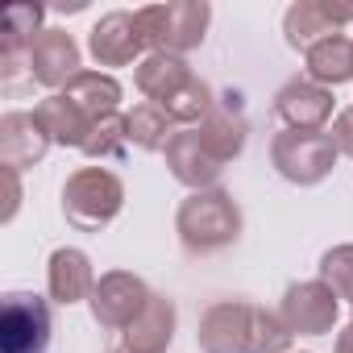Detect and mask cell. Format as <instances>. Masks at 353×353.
<instances>
[{
	"instance_id": "19",
	"label": "cell",
	"mask_w": 353,
	"mask_h": 353,
	"mask_svg": "<svg viewBox=\"0 0 353 353\" xmlns=\"http://www.w3.org/2000/svg\"><path fill=\"white\" fill-rule=\"evenodd\" d=\"M192 79H196L192 67H188L183 59H174V54H145V59L137 63V88H141V96H150V104H158V108H162L174 92H183Z\"/></svg>"
},
{
	"instance_id": "11",
	"label": "cell",
	"mask_w": 353,
	"mask_h": 353,
	"mask_svg": "<svg viewBox=\"0 0 353 353\" xmlns=\"http://www.w3.org/2000/svg\"><path fill=\"white\" fill-rule=\"evenodd\" d=\"M274 117L287 129L324 133V121L332 117V92L320 88V83H312V79H291L274 96Z\"/></svg>"
},
{
	"instance_id": "6",
	"label": "cell",
	"mask_w": 353,
	"mask_h": 353,
	"mask_svg": "<svg viewBox=\"0 0 353 353\" xmlns=\"http://www.w3.org/2000/svg\"><path fill=\"white\" fill-rule=\"evenodd\" d=\"M150 287L137 279V274H129V270H108V274H100V283H96V291H92V316H96V324L100 328H112V332H125L141 312H145V303H150Z\"/></svg>"
},
{
	"instance_id": "10",
	"label": "cell",
	"mask_w": 353,
	"mask_h": 353,
	"mask_svg": "<svg viewBox=\"0 0 353 353\" xmlns=\"http://www.w3.org/2000/svg\"><path fill=\"white\" fill-rule=\"evenodd\" d=\"M88 50L100 67H125L145 50V34L137 26V13H104L92 34H88Z\"/></svg>"
},
{
	"instance_id": "21",
	"label": "cell",
	"mask_w": 353,
	"mask_h": 353,
	"mask_svg": "<svg viewBox=\"0 0 353 353\" xmlns=\"http://www.w3.org/2000/svg\"><path fill=\"white\" fill-rule=\"evenodd\" d=\"M63 92H67L92 121L117 112V104H121V83H117L112 75H100V71H79Z\"/></svg>"
},
{
	"instance_id": "30",
	"label": "cell",
	"mask_w": 353,
	"mask_h": 353,
	"mask_svg": "<svg viewBox=\"0 0 353 353\" xmlns=\"http://www.w3.org/2000/svg\"><path fill=\"white\" fill-rule=\"evenodd\" d=\"M112 353H133V349H125V345H121V349H112Z\"/></svg>"
},
{
	"instance_id": "20",
	"label": "cell",
	"mask_w": 353,
	"mask_h": 353,
	"mask_svg": "<svg viewBox=\"0 0 353 353\" xmlns=\"http://www.w3.org/2000/svg\"><path fill=\"white\" fill-rule=\"evenodd\" d=\"M307 75L320 88L349 83L353 79V38L336 34V38H324L320 46H312L307 50Z\"/></svg>"
},
{
	"instance_id": "18",
	"label": "cell",
	"mask_w": 353,
	"mask_h": 353,
	"mask_svg": "<svg viewBox=\"0 0 353 353\" xmlns=\"http://www.w3.org/2000/svg\"><path fill=\"white\" fill-rule=\"evenodd\" d=\"M170 336H174V299L150 295L145 312L125 328V349H133V353H166Z\"/></svg>"
},
{
	"instance_id": "15",
	"label": "cell",
	"mask_w": 353,
	"mask_h": 353,
	"mask_svg": "<svg viewBox=\"0 0 353 353\" xmlns=\"http://www.w3.org/2000/svg\"><path fill=\"white\" fill-rule=\"evenodd\" d=\"M46 283H50V299L54 303H79V299H92V291H96V274H92V262H88V254L83 250H71V245H63V250H54L50 254V270H46Z\"/></svg>"
},
{
	"instance_id": "5",
	"label": "cell",
	"mask_w": 353,
	"mask_h": 353,
	"mask_svg": "<svg viewBox=\"0 0 353 353\" xmlns=\"http://www.w3.org/2000/svg\"><path fill=\"white\" fill-rule=\"evenodd\" d=\"M50 307L34 291H9L0 303V353H46Z\"/></svg>"
},
{
	"instance_id": "12",
	"label": "cell",
	"mask_w": 353,
	"mask_h": 353,
	"mask_svg": "<svg viewBox=\"0 0 353 353\" xmlns=\"http://www.w3.org/2000/svg\"><path fill=\"white\" fill-rule=\"evenodd\" d=\"M250 307L241 299H221L200 316V349L204 353H250Z\"/></svg>"
},
{
	"instance_id": "4",
	"label": "cell",
	"mask_w": 353,
	"mask_h": 353,
	"mask_svg": "<svg viewBox=\"0 0 353 353\" xmlns=\"http://www.w3.org/2000/svg\"><path fill=\"white\" fill-rule=\"evenodd\" d=\"M270 162L287 183L316 188L324 183L336 166V145L328 133H303V129H283L270 141Z\"/></svg>"
},
{
	"instance_id": "16",
	"label": "cell",
	"mask_w": 353,
	"mask_h": 353,
	"mask_svg": "<svg viewBox=\"0 0 353 353\" xmlns=\"http://www.w3.org/2000/svg\"><path fill=\"white\" fill-rule=\"evenodd\" d=\"M196 133L204 137V145H208L221 162H233V158L245 150V133H250V125H245V117H241V108H237V96L216 100L212 112L196 125Z\"/></svg>"
},
{
	"instance_id": "14",
	"label": "cell",
	"mask_w": 353,
	"mask_h": 353,
	"mask_svg": "<svg viewBox=\"0 0 353 353\" xmlns=\"http://www.w3.org/2000/svg\"><path fill=\"white\" fill-rule=\"evenodd\" d=\"M46 150H50V137L34 112H9L0 121V166L26 170V166L42 162Z\"/></svg>"
},
{
	"instance_id": "27",
	"label": "cell",
	"mask_w": 353,
	"mask_h": 353,
	"mask_svg": "<svg viewBox=\"0 0 353 353\" xmlns=\"http://www.w3.org/2000/svg\"><path fill=\"white\" fill-rule=\"evenodd\" d=\"M328 137H332L336 154H349V158H353V108H349V112H341V117L332 121Z\"/></svg>"
},
{
	"instance_id": "17",
	"label": "cell",
	"mask_w": 353,
	"mask_h": 353,
	"mask_svg": "<svg viewBox=\"0 0 353 353\" xmlns=\"http://www.w3.org/2000/svg\"><path fill=\"white\" fill-rule=\"evenodd\" d=\"M34 117H38V125L46 129V137L50 141H59V145H75V150H83V141H88V133H92V117L67 96V92H54V96H46L38 108H34Z\"/></svg>"
},
{
	"instance_id": "1",
	"label": "cell",
	"mask_w": 353,
	"mask_h": 353,
	"mask_svg": "<svg viewBox=\"0 0 353 353\" xmlns=\"http://www.w3.org/2000/svg\"><path fill=\"white\" fill-rule=\"evenodd\" d=\"M174 229H179V241L192 254H212L225 250L241 237V208L229 192L208 188V192H192L179 204V216H174Z\"/></svg>"
},
{
	"instance_id": "22",
	"label": "cell",
	"mask_w": 353,
	"mask_h": 353,
	"mask_svg": "<svg viewBox=\"0 0 353 353\" xmlns=\"http://www.w3.org/2000/svg\"><path fill=\"white\" fill-rule=\"evenodd\" d=\"M295 332L270 307H250V353H291Z\"/></svg>"
},
{
	"instance_id": "25",
	"label": "cell",
	"mask_w": 353,
	"mask_h": 353,
	"mask_svg": "<svg viewBox=\"0 0 353 353\" xmlns=\"http://www.w3.org/2000/svg\"><path fill=\"white\" fill-rule=\"evenodd\" d=\"M125 141H129V117L108 112V117H100V121L92 125V133H88V141H83V154H88V158H117V154L125 150Z\"/></svg>"
},
{
	"instance_id": "23",
	"label": "cell",
	"mask_w": 353,
	"mask_h": 353,
	"mask_svg": "<svg viewBox=\"0 0 353 353\" xmlns=\"http://www.w3.org/2000/svg\"><path fill=\"white\" fill-rule=\"evenodd\" d=\"M170 117L158 108V104H137L133 112H129V141L133 145H141V150H166L170 145Z\"/></svg>"
},
{
	"instance_id": "8",
	"label": "cell",
	"mask_w": 353,
	"mask_h": 353,
	"mask_svg": "<svg viewBox=\"0 0 353 353\" xmlns=\"http://www.w3.org/2000/svg\"><path fill=\"white\" fill-rule=\"evenodd\" d=\"M353 21V5H336V0H299L283 17V34L295 50H312L324 38H336L341 26Z\"/></svg>"
},
{
	"instance_id": "3",
	"label": "cell",
	"mask_w": 353,
	"mask_h": 353,
	"mask_svg": "<svg viewBox=\"0 0 353 353\" xmlns=\"http://www.w3.org/2000/svg\"><path fill=\"white\" fill-rule=\"evenodd\" d=\"M212 9L204 0H166V5H145L137 9V26L145 34L150 54H188L204 42Z\"/></svg>"
},
{
	"instance_id": "26",
	"label": "cell",
	"mask_w": 353,
	"mask_h": 353,
	"mask_svg": "<svg viewBox=\"0 0 353 353\" xmlns=\"http://www.w3.org/2000/svg\"><path fill=\"white\" fill-rule=\"evenodd\" d=\"M320 283L336 299H353V245H332L320 258Z\"/></svg>"
},
{
	"instance_id": "24",
	"label": "cell",
	"mask_w": 353,
	"mask_h": 353,
	"mask_svg": "<svg viewBox=\"0 0 353 353\" xmlns=\"http://www.w3.org/2000/svg\"><path fill=\"white\" fill-rule=\"evenodd\" d=\"M212 88L204 83V79H192L183 92H174L166 104H162V112L174 121V125H196V121H204L208 112H212Z\"/></svg>"
},
{
	"instance_id": "13",
	"label": "cell",
	"mask_w": 353,
	"mask_h": 353,
	"mask_svg": "<svg viewBox=\"0 0 353 353\" xmlns=\"http://www.w3.org/2000/svg\"><path fill=\"white\" fill-rule=\"evenodd\" d=\"M30 75L46 88H67L75 75H79V46L67 30H42L34 42H30Z\"/></svg>"
},
{
	"instance_id": "29",
	"label": "cell",
	"mask_w": 353,
	"mask_h": 353,
	"mask_svg": "<svg viewBox=\"0 0 353 353\" xmlns=\"http://www.w3.org/2000/svg\"><path fill=\"white\" fill-rule=\"evenodd\" d=\"M332 353H353V324L336 332V345H332Z\"/></svg>"
},
{
	"instance_id": "2",
	"label": "cell",
	"mask_w": 353,
	"mask_h": 353,
	"mask_svg": "<svg viewBox=\"0 0 353 353\" xmlns=\"http://www.w3.org/2000/svg\"><path fill=\"white\" fill-rule=\"evenodd\" d=\"M125 208V183L104 166H83L63 183V216L79 233H100Z\"/></svg>"
},
{
	"instance_id": "9",
	"label": "cell",
	"mask_w": 353,
	"mask_h": 353,
	"mask_svg": "<svg viewBox=\"0 0 353 353\" xmlns=\"http://www.w3.org/2000/svg\"><path fill=\"white\" fill-rule=\"evenodd\" d=\"M166 166H170L174 179H179L183 188H192V192H208L221 179V170H225V162L204 145V137L196 129H179V133L170 137Z\"/></svg>"
},
{
	"instance_id": "28",
	"label": "cell",
	"mask_w": 353,
	"mask_h": 353,
	"mask_svg": "<svg viewBox=\"0 0 353 353\" xmlns=\"http://www.w3.org/2000/svg\"><path fill=\"white\" fill-rule=\"evenodd\" d=\"M5 174V212H0V221H13L17 216V204H21V188H17V170L13 166H5L0 170Z\"/></svg>"
},
{
	"instance_id": "7",
	"label": "cell",
	"mask_w": 353,
	"mask_h": 353,
	"mask_svg": "<svg viewBox=\"0 0 353 353\" xmlns=\"http://www.w3.org/2000/svg\"><path fill=\"white\" fill-rule=\"evenodd\" d=\"M279 316H283V324H287L291 332H299V336H324V332H332L341 307H336V295H332L320 279H312V283H291V287H287Z\"/></svg>"
}]
</instances>
